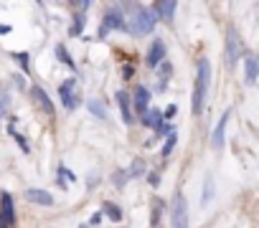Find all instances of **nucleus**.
<instances>
[{"mask_svg": "<svg viewBox=\"0 0 259 228\" xmlns=\"http://www.w3.org/2000/svg\"><path fill=\"white\" fill-rule=\"evenodd\" d=\"M208 84H211V61L208 59H198V74H196V86H193V104H190L196 117L204 112Z\"/></svg>", "mask_w": 259, "mask_h": 228, "instance_id": "nucleus-1", "label": "nucleus"}, {"mask_svg": "<svg viewBox=\"0 0 259 228\" xmlns=\"http://www.w3.org/2000/svg\"><path fill=\"white\" fill-rule=\"evenodd\" d=\"M155 23H157V18H155L153 10H138V13L130 18V23H125V28L132 33V36H148V33L155 28Z\"/></svg>", "mask_w": 259, "mask_h": 228, "instance_id": "nucleus-2", "label": "nucleus"}, {"mask_svg": "<svg viewBox=\"0 0 259 228\" xmlns=\"http://www.w3.org/2000/svg\"><path fill=\"white\" fill-rule=\"evenodd\" d=\"M171 221H173V228H188V203H186L183 193H175V198H173Z\"/></svg>", "mask_w": 259, "mask_h": 228, "instance_id": "nucleus-3", "label": "nucleus"}, {"mask_svg": "<svg viewBox=\"0 0 259 228\" xmlns=\"http://www.w3.org/2000/svg\"><path fill=\"white\" fill-rule=\"evenodd\" d=\"M59 97L64 101L66 109H76L79 107V97H76V79H66V81L59 86Z\"/></svg>", "mask_w": 259, "mask_h": 228, "instance_id": "nucleus-4", "label": "nucleus"}, {"mask_svg": "<svg viewBox=\"0 0 259 228\" xmlns=\"http://www.w3.org/2000/svg\"><path fill=\"white\" fill-rule=\"evenodd\" d=\"M109 31H125V18H122L120 10H107V16L102 20V28H99V38H104Z\"/></svg>", "mask_w": 259, "mask_h": 228, "instance_id": "nucleus-5", "label": "nucleus"}, {"mask_svg": "<svg viewBox=\"0 0 259 228\" xmlns=\"http://www.w3.org/2000/svg\"><path fill=\"white\" fill-rule=\"evenodd\" d=\"M239 53H242L239 33H236V28H229V33H226V66H236Z\"/></svg>", "mask_w": 259, "mask_h": 228, "instance_id": "nucleus-6", "label": "nucleus"}, {"mask_svg": "<svg viewBox=\"0 0 259 228\" xmlns=\"http://www.w3.org/2000/svg\"><path fill=\"white\" fill-rule=\"evenodd\" d=\"M0 218H3V223L8 228L16 226V205H13V195L10 193H3V198H0Z\"/></svg>", "mask_w": 259, "mask_h": 228, "instance_id": "nucleus-7", "label": "nucleus"}, {"mask_svg": "<svg viewBox=\"0 0 259 228\" xmlns=\"http://www.w3.org/2000/svg\"><path fill=\"white\" fill-rule=\"evenodd\" d=\"M229 117H231V112L226 109V112L221 114L219 124L213 127V134H211V147H213V150H221L224 142H226V140H224V132H226V122H229Z\"/></svg>", "mask_w": 259, "mask_h": 228, "instance_id": "nucleus-8", "label": "nucleus"}, {"mask_svg": "<svg viewBox=\"0 0 259 228\" xmlns=\"http://www.w3.org/2000/svg\"><path fill=\"white\" fill-rule=\"evenodd\" d=\"M163 61H165V43L160 38H155L153 46H150V51H148V66L157 68Z\"/></svg>", "mask_w": 259, "mask_h": 228, "instance_id": "nucleus-9", "label": "nucleus"}, {"mask_svg": "<svg viewBox=\"0 0 259 228\" xmlns=\"http://www.w3.org/2000/svg\"><path fill=\"white\" fill-rule=\"evenodd\" d=\"M26 200L36 203V205H46V208H51L53 205V195L49 190H41V188H28L26 190Z\"/></svg>", "mask_w": 259, "mask_h": 228, "instance_id": "nucleus-10", "label": "nucleus"}, {"mask_svg": "<svg viewBox=\"0 0 259 228\" xmlns=\"http://www.w3.org/2000/svg\"><path fill=\"white\" fill-rule=\"evenodd\" d=\"M132 107L138 114H145L150 109V91L145 89V86H138L135 89V99H132Z\"/></svg>", "mask_w": 259, "mask_h": 228, "instance_id": "nucleus-11", "label": "nucleus"}, {"mask_svg": "<svg viewBox=\"0 0 259 228\" xmlns=\"http://www.w3.org/2000/svg\"><path fill=\"white\" fill-rule=\"evenodd\" d=\"M153 13H155V18H163V20L171 23L173 16H175V3H173V0H163V3H155V5H153Z\"/></svg>", "mask_w": 259, "mask_h": 228, "instance_id": "nucleus-12", "label": "nucleus"}, {"mask_svg": "<svg viewBox=\"0 0 259 228\" xmlns=\"http://www.w3.org/2000/svg\"><path fill=\"white\" fill-rule=\"evenodd\" d=\"M142 124L150 130H160L163 127V112L160 109H148L142 114Z\"/></svg>", "mask_w": 259, "mask_h": 228, "instance_id": "nucleus-13", "label": "nucleus"}, {"mask_svg": "<svg viewBox=\"0 0 259 228\" xmlns=\"http://www.w3.org/2000/svg\"><path fill=\"white\" fill-rule=\"evenodd\" d=\"M31 97L38 101L41 109L46 112V114H53V104H51V99H49V94H46V91H43L41 86H33V89H31Z\"/></svg>", "mask_w": 259, "mask_h": 228, "instance_id": "nucleus-14", "label": "nucleus"}, {"mask_svg": "<svg viewBox=\"0 0 259 228\" xmlns=\"http://www.w3.org/2000/svg\"><path fill=\"white\" fill-rule=\"evenodd\" d=\"M117 104H120V109H122V119H125V124H132L135 119H132V107H130V97L125 94V91H117Z\"/></svg>", "mask_w": 259, "mask_h": 228, "instance_id": "nucleus-15", "label": "nucleus"}, {"mask_svg": "<svg viewBox=\"0 0 259 228\" xmlns=\"http://www.w3.org/2000/svg\"><path fill=\"white\" fill-rule=\"evenodd\" d=\"M244 68H246V84L254 86L257 84V74H259V66H257L254 56H246V59H244Z\"/></svg>", "mask_w": 259, "mask_h": 228, "instance_id": "nucleus-16", "label": "nucleus"}, {"mask_svg": "<svg viewBox=\"0 0 259 228\" xmlns=\"http://www.w3.org/2000/svg\"><path fill=\"white\" fill-rule=\"evenodd\" d=\"M86 107H89V112H92L97 119H102V122H107V119H109V114H107V107H104V104H102V101H99V99H89V101H86Z\"/></svg>", "mask_w": 259, "mask_h": 228, "instance_id": "nucleus-17", "label": "nucleus"}, {"mask_svg": "<svg viewBox=\"0 0 259 228\" xmlns=\"http://www.w3.org/2000/svg\"><path fill=\"white\" fill-rule=\"evenodd\" d=\"M56 56H59V61L66 64L69 68H76V64H74L71 56H69V51H66V46H64V43H56Z\"/></svg>", "mask_w": 259, "mask_h": 228, "instance_id": "nucleus-18", "label": "nucleus"}, {"mask_svg": "<svg viewBox=\"0 0 259 228\" xmlns=\"http://www.w3.org/2000/svg\"><path fill=\"white\" fill-rule=\"evenodd\" d=\"M211 200H213V175L208 173V175H206V180H204V200H201V203L208 205Z\"/></svg>", "mask_w": 259, "mask_h": 228, "instance_id": "nucleus-19", "label": "nucleus"}, {"mask_svg": "<svg viewBox=\"0 0 259 228\" xmlns=\"http://www.w3.org/2000/svg\"><path fill=\"white\" fill-rule=\"evenodd\" d=\"M102 213H107V215H109L112 221H122V211H120V205L109 203V200H107V203L102 205Z\"/></svg>", "mask_w": 259, "mask_h": 228, "instance_id": "nucleus-20", "label": "nucleus"}, {"mask_svg": "<svg viewBox=\"0 0 259 228\" xmlns=\"http://www.w3.org/2000/svg\"><path fill=\"white\" fill-rule=\"evenodd\" d=\"M157 71H160V84H157V91H163L168 86V76H171V64L163 61L160 66H157Z\"/></svg>", "mask_w": 259, "mask_h": 228, "instance_id": "nucleus-21", "label": "nucleus"}, {"mask_svg": "<svg viewBox=\"0 0 259 228\" xmlns=\"http://www.w3.org/2000/svg\"><path fill=\"white\" fill-rule=\"evenodd\" d=\"M175 142H178V134H175V132H171V134H168V137H165V147H163V157H168V155H171V152H173V147H175Z\"/></svg>", "mask_w": 259, "mask_h": 228, "instance_id": "nucleus-22", "label": "nucleus"}, {"mask_svg": "<svg viewBox=\"0 0 259 228\" xmlns=\"http://www.w3.org/2000/svg\"><path fill=\"white\" fill-rule=\"evenodd\" d=\"M125 173H127V178L142 175V173H145V163H142V160H135V163L130 165V170H125Z\"/></svg>", "mask_w": 259, "mask_h": 228, "instance_id": "nucleus-23", "label": "nucleus"}, {"mask_svg": "<svg viewBox=\"0 0 259 228\" xmlns=\"http://www.w3.org/2000/svg\"><path fill=\"white\" fill-rule=\"evenodd\" d=\"M112 182H115V188H125L127 185V173H125V170L115 173V175H112Z\"/></svg>", "mask_w": 259, "mask_h": 228, "instance_id": "nucleus-24", "label": "nucleus"}, {"mask_svg": "<svg viewBox=\"0 0 259 228\" xmlns=\"http://www.w3.org/2000/svg\"><path fill=\"white\" fill-rule=\"evenodd\" d=\"M84 23H86V18H84V16H76V18H74V26H71V36H79V33L84 31Z\"/></svg>", "mask_w": 259, "mask_h": 228, "instance_id": "nucleus-25", "label": "nucleus"}, {"mask_svg": "<svg viewBox=\"0 0 259 228\" xmlns=\"http://www.w3.org/2000/svg\"><path fill=\"white\" fill-rule=\"evenodd\" d=\"M10 134H13V140H16V142L20 145V150H23V152H31V147L26 145V140H23V137H20V134L16 132V127H10Z\"/></svg>", "mask_w": 259, "mask_h": 228, "instance_id": "nucleus-26", "label": "nucleus"}, {"mask_svg": "<svg viewBox=\"0 0 259 228\" xmlns=\"http://www.w3.org/2000/svg\"><path fill=\"white\" fill-rule=\"evenodd\" d=\"M157 223H160V203L153 208V223H150V228H157Z\"/></svg>", "mask_w": 259, "mask_h": 228, "instance_id": "nucleus-27", "label": "nucleus"}, {"mask_svg": "<svg viewBox=\"0 0 259 228\" xmlns=\"http://www.w3.org/2000/svg\"><path fill=\"white\" fill-rule=\"evenodd\" d=\"M13 59H18V64L23 68H28V53H13Z\"/></svg>", "mask_w": 259, "mask_h": 228, "instance_id": "nucleus-28", "label": "nucleus"}, {"mask_svg": "<svg viewBox=\"0 0 259 228\" xmlns=\"http://www.w3.org/2000/svg\"><path fill=\"white\" fill-rule=\"evenodd\" d=\"M175 112H178V107L175 104H171L165 112H163V119H171V117H175Z\"/></svg>", "mask_w": 259, "mask_h": 228, "instance_id": "nucleus-29", "label": "nucleus"}, {"mask_svg": "<svg viewBox=\"0 0 259 228\" xmlns=\"http://www.w3.org/2000/svg\"><path fill=\"white\" fill-rule=\"evenodd\" d=\"M148 182H150V185H153V188H157V185H160V175H157V173H150Z\"/></svg>", "mask_w": 259, "mask_h": 228, "instance_id": "nucleus-30", "label": "nucleus"}, {"mask_svg": "<svg viewBox=\"0 0 259 228\" xmlns=\"http://www.w3.org/2000/svg\"><path fill=\"white\" fill-rule=\"evenodd\" d=\"M89 223H92V226H99V223H102V213H92V218H89Z\"/></svg>", "mask_w": 259, "mask_h": 228, "instance_id": "nucleus-31", "label": "nucleus"}, {"mask_svg": "<svg viewBox=\"0 0 259 228\" xmlns=\"http://www.w3.org/2000/svg\"><path fill=\"white\" fill-rule=\"evenodd\" d=\"M0 228H8V226H5V223H3V218H0Z\"/></svg>", "mask_w": 259, "mask_h": 228, "instance_id": "nucleus-32", "label": "nucleus"}, {"mask_svg": "<svg viewBox=\"0 0 259 228\" xmlns=\"http://www.w3.org/2000/svg\"><path fill=\"white\" fill-rule=\"evenodd\" d=\"M82 228H86V226H82Z\"/></svg>", "mask_w": 259, "mask_h": 228, "instance_id": "nucleus-33", "label": "nucleus"}]
</instances>
